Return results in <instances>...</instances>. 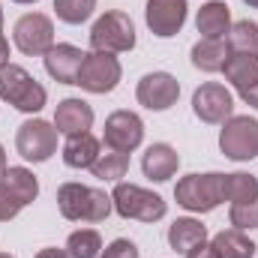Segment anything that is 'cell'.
Wrapping results in <instances>:
<instances>
[{
    "mask_svg": "<svg viewBox=\"0 0 258 258\" xmlns=\"http://www.w3.org/2000/svg\"><path fill=\"white\" fill-rule=\"evenodd\" d=\"M213 249H216L219 258H252L255 255V243L240 228H222L213 237Z\"/></svg>",
    "mask_w": 258,
    "mask_h": 258,
    "instance_id": "obj_23",
    "label": "cell"
},
{
    "mask_svg": "<svg viewBox=\"0 0 258 258\" xmlns=\"http://www.w3.org/2000/svg\"><path fill=\"white\" fill-rule=\"evenodd\" d=\"M0 99L15 105L18 111H27V114H36L45 108L48 102V93L45 87L18 63H6L0 66Z\"/></svg>",
    "mask_w": 258,
    "mask_h": 258,
    "instance_id": "obj_2",
    "label": "cell"
},
{
    "mask_svg": "<svg viewBox=\"0 0 258 258\" xmlns=\"http://www.w3.org/2000/svg\"><path fill=\"white\" fill-rule=\"evenodd\" d=\"M90 171H93V177H99V180L117 183V180L129 171V153H117V150L99 153V159L90 165Z\"/></svg>",
    "mask_w": 258,
    "mask_h": 258,
    "instance_id": "obj_24",
    "label": "cell"
},
{
    "mask_svg": "<svg viewBox=\"0 0 258 258\" xmlns=\"http://www.w3.org/2000/svg\"><path fill=\"white\" fill-rule=\"evenodd\" d=\"M225 201H252L258 198V177L252 174H243V171H234V174H225Z\"/></svg>",
    "mask_w": 258,
    "mask_h": 258,
    "instance_id": "obj_27",
    "label": "cell"
},
{
    "mask_svg": "<svg viewBox=\"0 0 258 258\" xmlns=\"http://www.w3.org/2000/svg\"><path fill=\"white\" fill-rule=\"evenodd\" d=\"M54 126L60 135H81L93 126V108L84 102V99H75L69 96L63 102H57V111H54Z\"/></svg>",
    "mask_w": 258,
    "mask_h": 258,
    "instance_id": "obj_15",
    "label": "cell"
},
{
    "mask_svg": "<svg viewBox=\"0 0 258 258\" xmlns=\"http://www.w3.org/2000/svg\"><path fill=\"white\" fill-rule=\"evenodd\" d=\"M144 141V123L135 111H114L105 120V144L108 150L132 153Z\"/></svg>",
    "mask_w": 258,
    "mask_h": 258,
    "instance_id": "obj_12",
    "label": "cell"
},
{
    "mask_svg": "<svg viewBox=\"0 0 258 258\" xmlns=\"http://www.w3.org/2000/svg\"><path fill=\"white\" fill-rule=\"evenodd\" d=\"M90 45H93V51H108V54L132 51L135 48V24H132V18L120 9H111V12L99 15L93 30H90Z\"/></svg>",
    "mask_w": 258,
    "mask_h": 258,
    "instance_id": "obj_5",
    "label": "cell"
},
{
    "mask_svg": "<svg viewBox=\"0 0 258 258\" xmlns=\"http://www.w3.org/2000/svg\"><path fill=\"white\" fill-rule=\"evenodd\" d=\"M186 258H219V255H216L213 243H207V240H204V243H198L195 249H189V252H186Z\"/></svg>",
    "mask_w": 258,
    "mask_h": 258,
    "instance_id": "obj_32",
    "label": "cell"
},
{
    "mask_svg": "<svg viewBox=\"0 0 258 258\" xmlns=\"http://www.w3.org/2000/svg\"><path fill=\"white\" fill-rule=\"evenodd\" d=\"M198 33L201 39H225V33L231 30V12L222 0H210L198 9Z\"/></svg>",
    "mask_w": 258,
    "mask_h": 258,
    "instance_id": "obj_17",
    "label": "cell"
},
{
    "mask_svg": "<svg viewBox=\"0 0 258 258\" xmlns=\"http://www.w3.org/2000/svg\"><path fill=\"white\" fill-rule=\"evenodd\" d=\"M15 45L21 54H30V57H39V54H48L54 48V24L48 15L42 12H27L15 21Z\"/></svg>",
    "mask_w": 258,
    "mask_h": 258,
    "instance_id": "obj_9",
    "label": "cell"
},
{
    "mask_svg": "<svg viewBox=\"0 0 258 258\" xmlns=\"http://www.w3.org/2000/svg\"><path fill=\"white\" fill-rule=\"evenodd\" d=\"M144 18H147V27L153 30V36L168 39V36L180 33V27L186 24V0H147Z\"/></svg>",
    "mask_w": 258,
    "mask_h": 258,
    "instance_id": "obj_13",
    "label": "cell"
},
{
    "mask_svg": "<svg viewBox=\"0 0 258 258\" xmlns=\"http://www.w3.org/2000/svg\"><path fill=\"white\" fill-rule=\"evenodd\" d=\"M3 171H6V153H3V144H0V177H3Z\"/></svg>",
    "mask_w": 258,
    "mask_h": 258,
    "instance_id": "obj_36",
    "label": "cell"
},
{
    "mask_svg": "<svg viewBox=\"0 0 258 258\" xmlns=\"http://www.w3.org/2000/svg\"><path fill=\"white\" fill-rule=\"evenodd\" d=\"M207 240V228L198 222V219H189V216H183V219H174L171 222V228H168V243H171V249L174 252H189L195 249L198 243H204Z\"/></svg>",
    "mask_w": 258,
    "mask_h": 258,
    "instance_id": "obj_20",
    "label": "cell"
},
{
    "mask_svg": "<svg viewBox=\"0 0 258 258\" xmlns=\"http://www.w3.org/2000/svg\"><path fill=\"white\" fill-rule=\"evenodd\" d=\"M246 6H252V9H258V0H243Z\"/></svg>",
    "mask_w": 258,
    "mask_h": 258,
    "instance_id": "obj_37",
    "label": "cell"
},
{
    "mask_svg": "<svg viewBox=\"0 0 258 258\" xmlns=\"http://www.w3.org/2000/svg\"><path fill=\"white\" fill-rule=\"evenodd\" d=\"M135 96L150 111H168L180 96V84H177V78L171 72H147L138 81Z\"/></svg>",
    "mask_w": 258,
    "mask_h": 258,
    "instance_id": "obj_10",
    "label": "cell"
},
{
    "mask_svg": "<svg viewBox=\"0 0 258 258\" xmlns=\"http://www.w3.org/2000/svg\"><path fill=\"white\" fill-rule=\"evenodd\" d=\"M0 186L12 195L21 207H27V204L36 201V195H39V183H36L33 171H27V168H21V165H9V168L3 171V177H0Z\"/></svg>",
    "mask_w": 258,
    "mask_h": 258,
    "instance_id": "obj_18",
    "label": "cell"
},
{
    "mask_svg": "<svg viewBox=\"0 0 258 258\" xmlns=\"http://www.w3.org/2000/svg\"><path fill=\"white\" fill-rule=\"evenodd\" d=\"M66 249H69L72 258H99V252H102V237L93 228H81V231H72L69 234Z\"/></svg>",
    "mask_w": 258,
    "mask_h": 258,
    "instance_id": "obj_25",
    "label": "cell"
},
{
    "mask_svg": "<svg viewBox=\"0 0 258 258\" xmlns=\"http://www.w3.org/2000/svg\"><path fill=\"white\" fill-rule=\"evenodd\" d=\"M240 99H243L246 105H252V108H258V84H252V87H246V90H240Z\"/></svg>",
    "mask_w": 258,
    "mask_h": 258,
    "instance_id": "obj_34",
    "label": "cell"
},
{
    "mask_svg": "<svg viewBox=\"0 0 258 258\" xmlns=\"http://www.w3.org/2000/svg\"><path fill=\"white\" fill-rule=\"evenodd\" d=\"M114 210L123 216V219H138V222H159L165 213H168V204L162 201V195L150 192V189H141L135 183H117L114 192Z\"/></svg>",
    "mask_w": 258,
    "mask_h": 258,
    "instance_id": "obj_4",
    "label": "cell"
},
{
    "mask_svg": "<svg viewBox=\"0 0 258 258\" xmlns=\"http://www.w3.org/2000/svg\"><path fill=\"white\" fill-rule=\"evenodd\" d=\"M225 174L210 171V174H186L177 180L174 198L180 207H186L189 213H210L225 201Z\"/></svg>",
    "mask_w": 258,
    "mask_h": 258,
    "instance_id": "obj_3",
    "label": "cell"
},
{
    "mask_svg": "<svg viewBox=\"0 0 258 258\" xmlns=\"http://www.w3.org/2000/svg\"><path fill=\"white\" fill-rule=\"evenodd\" d=\"M15 3H36V0H15Z\"/></svg>",
    "mask_w": 258,
    "mask_h": 258,
    "instance_id": "obj_39",
    "label": "cell"
},
{
    "mask_svg": "<svg viewBox=\"0 0 258 258\" xmlns=\"http://www.w3.org/2000/svg\"><path fill=\"white\" fill-rule=\"evenodd\" d=\"M120 60L108 51H90L81 63V72H78V87L87 90V93H111L117 84H120Z\"/></svg>",
    "mask_w": 258,
    "mask_h": 258,
    "instance_id": "obj_8",
    "label": "cell"
},
{
    "mask_svg": "<svg viewBox=\"0 0 258 258\" xmlns=\"http://www.w3.org/2000/svg\"><path fill=\"white\" fill-rule=\"evenodd\" d=\"M99 258H138V246L132 240H126V237H117L99 252Z\"/></svg>",
    "mask_w": 258,
    "mask_h": 258,
    "instance_id": "obj_30",
    "label": "cell"
},
{
    "mask_svg": "<svg viewBox=\"0 0 258 258\" xmlns=\"http://www.w3.org/2000/svg\"><path fill=\"white\" fill-rule=\"evenodd\" d=\"M177 168H180V156L171 144H150L141 159V171L153 183H165L168 177L177 174Z\"/></svg>",
    "mask_w": 258,
    "mask_h": 258,
    "instance_id": "obj_16",
    "label": "cell"
},
{
    "mask_svg": "<svg viewBox=\"0 0 258 258\" xmlns=\"http://www.w3.org/2000/svg\"><path fill=\"white\" fill-rule=\"evenodd\" d=\"M57 207L63 219H72V222H102L108 219L114 201L102 189H93L84 183H63L57 189Z\"/></svg>",
    "mask_w": 258,
    "mask_h": 258,
    "instance_id": "obj_1",
    "label": "cell"
},
{
    "mask_svg": "<svg viewBox=\"0 0 258 258\" xmlns=\"http://www.w3.org/2000/svg\"><path fill=\"white\" fill-rule=\"evenodd\" d=\"M228 54H231V45L225 39H201L192 45V63L201 72H222Z\"/></svg>",
    "mask_w": 258,
    "mask_h": 258,
    "instance_id": "obj_22",
    "label": "cell"
},
{
    "mask_svg": "<svg viewBox=\"0 0 258 258\" xmlns=\"http://www.w3.org/2000/svg\"><path fill=\"white\" fill-rule=\"evenodd\" d=\"M18 213H21V204H18L12 195L0 186V222H9V219H15Z\"/></svg>",
    "mask_w": 258,
    "mask_h": 258,
    "instance_id": "obj_31",
    "label": "cell"
},
{
    "mask_svg": "<svg viewBox=\"0 0 258 258\" xmlns=\"http://www.w3.org/2000/svg\"><path fill=\"white\" fill-rule=\"evenodd\" d=\"M228 45L231 51H240V54H258V24L249 18L237 21L228 30Z\"/></svg>",
    "mask_w": 258,
    "mask_h": 258,
    "instance_id": "obj_26",
    "label": "cell"
},
{
    "mask_svg": "<svg viewBox=\"0 0 258 258\" xmlns=\"http://www.w3.org/2000/svg\"><path fill=\"white\" fill-rule=\"evenodd\" d=\"M57 126L48 120H24L15 132V150L27 159V162H45L54 156L57 150Z\"/></svg>",
    "mask_w": 258,
    "mask_h": 258,
    "instance_id": "obj_7",
    "label": "cell"
},
{
    "mask_svg": "<svg viewBox=\"0 0 258 258\" xmlns=\"http://www.w3.org/2000/svg\"><path fill=\"white\" fill-rule=\"evenodd\" d=\"M228 219H231V225L240 228V231L258 228V198H252V201H234Z\"/></svg>",
    "mask_w": 258,
    "mask_h": 258,
    "instance_id": "obj_29",
    "label": "cell"
},
{
    "mask_svg": "<svg viewBox=\"0 0 258 258\" xmlns=\"http://www.w3.org/2000/svg\"><path fill=\"white\" fill-rule=\"evenodd\" d=\"M225 78L237 87V90H246L258 84V54H240V51H231L228 60L222 66Z\"/></svg>",
    "mask_w": 258,
    "mask_h": 258,
    "instance_id": "obj_21",
    "label": "cell"
},
{
    "mask_svg": "<svg viewBox=\"0 0 258 258\" xmlns=\"http://www.w3.org/2000/svg\"><path fill=\"white\" fill-rule=\"evenodd\" d=\"M99 159V138L90 132L69 135L63 144V162L69 168H90Z\"/></svg>",
    "mask_w": 258,
    "mask_h": 258,
    "instance_id": "obj_19",
    "label": "cell"
},
{
    "mask_svg": "<svg viewBox=\"0 0 258 258\" xmlns=\"http://www.w3.org/2000/svg\"><path fill=\"white\" fill-rule=\"evenodd\" d=\"M9 63V42L3 36V9H0V66Z\"/></svg>",
    "mask_w": 258,
    "mask_h": 258,
    "instance_id": "obj_33",
    "label": "cell"
},
{
    "mask_svg": "<svg viewBox=\"0 0 258 258\" xmlns=\"http://www.w3.org/2000/svg\"><path fill=\"white\" fill-rule=\"evenodd\" d=\"M0 258H15V255H9V252H0Z\"/></svg>",
    "mask_w": 258,
    "mask_h": 258,
    "instance_id": "obj_38",
    "label": "cell"
},
{
    "mask_svg": "<svg viewBox=\"0 0 258 258\" xmlns=\"http://www.w3.org/2000/svg\"><path fill=\"white\" fill-rule=\"evenodd\" d=\"M192 111L204 123H225L231 117V111H234V99L222 84L207 81L192 93Z\"/></svg>",
    "mask_w": 258,
    "mask_h": 258,
    "instance_id": "obj_11",
    "label": "cell"
},
{
    "mask_svg": "<svg viewBox=\"0 0 258 258\" xmlns=\"http://www.w3.org/2000/svg\"><path fill=\"white\" fill-rule=\"evenodd\" d=\"M219 147L228 159L234 162H249L258 156V120L249 114H231L222 132H219Z\"/></svg>",
    "mask_w": 258,
    "mask_h": 258,
    "instance_id": "obj_6",
    "label": "cell"
},
{
    "mask_svg": "<svg viewBox=\"0 0 258 258\" xmlns=\"http://www.w3.org/2000/svg\"><path fill=\"white\" fill-rule=\"evenodd\" d=\"M96 0H54V12L66 24H81L93 15Z\"/></svg>",
    "mask_w": 258,
    "mask_h": 258,
    "instance_id": "obj_28",
    "label": "cell"
},
{
    "mask_svg": "<svg viewBox=\"0 0 258 258\" xmlns=\"http://www.w3.org/2000/svg\"><path fill=\"white\" fill-rule=\"evenodd\" d=\"M36 258H72L69 252H63V249H39L36 252Z\"/></svg>",
    "mask_w": 258,
    "mask_h": 258,
    "instance_id": "obj_35",
    "label": "cell"
},
{
    "mask_svg": "<svg viewBox=\"0 0 258 258\" xmlns=\"http://www.w3.org/2000/svg\"><path fill=\"white\" fill-rule=\"evenodd\" d=\"M84 51L69 45V42H60L54 45L48 54H45V72L60 81V84H75L78 81V72H81V63H84Z\"/></svg>",
    "mask_w": 258,
    "mask_h": 258,
    "instance_id": "obj_14",
    "label": "cell"
}]
</instances>
